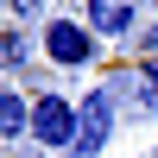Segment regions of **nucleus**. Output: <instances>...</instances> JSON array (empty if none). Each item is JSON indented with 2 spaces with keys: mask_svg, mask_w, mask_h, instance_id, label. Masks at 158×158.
<instances>
[{
  "mask_svg": "<svg viewBox=\"0 0 158 158\" xmlns=\"http://www.w3.org/2000/svg\"><path fill=\"white\" fill-rule=\"evenodd\" d=\"M38 57H44L51 70L76 76V70H89V63L101 57V38L89 32L82 13H51V19L38 25Z\"/></svg>",
  "mask_w": 158,
  "mask_h": 158,
  "instance_id": "nucleus-1",
  "label": "nucleus"
},
{
  "mask_svg": "<svg viewBox=\"0 0 158 158\" xmlns=\"http://www.w3.org/2000/svg\"><path fill=\"white\" fill-rule=\"evenodd\" d=\"M76 127H82V101H70L63 89H38L32 95V146L38 152H63L70 158Z\"/></svg>",
  "mask_w": 158,
  "mask_h": 158,
  "instance_id": "nucleus-2",
  "label": "nucleus"
},
{
  "mask_svg": "<svg viewBox=\"0 0 158 158\" xmlns=\"http://www.w3.org/2000/svg\"><path fill=\"white\" fill-rule=\"evenodd\" d=\"M114 127H120V95H114L108 82H95V89L82 95V127H76L70 158H101V146L114 139Z\"/></svg>",
  "mask_w": 158,
  "mask_h": 158,
  "instance_id": "nucleus-3",
  "label": "nucleus"
},
{
  "mask_svg": "<svg viewBox=\"0 0 158 158\" xmlns=\"http://www.w3.org/2000/svg\"><path fill=\"white\" fill-rule=\"evenodd\" d=\"M82 19H89V32L101 44H133L146 32V6H133V0H89Z\"/></svg>",
  "mask_w": 158,
  "mask_h": 158,
  "instance_id": "nucleus-4",
  "label": "nucleus"
},
{
  "mask_svg": "<svg viewBox=\"0 0 158 158\" xmlns=\"http://www.w3.org/2000/svg\"><path fill=\"white\" fill-rule=\"evenodd\" d=\"M0 139H6L13 152L32 139V95H25V89H0Z\"/></svg>",
  "mask_w": 158,
  "mask_h": 158,
  "instance_id": "nucleus-5",
  "label": "nucleus"
},
{
  "mask_svg": "<svg viewBox=\"0 0 158 158\" xmlns=\"http://www.w3.org/2000/svg\"><path fill=\"white\" fill-rule=\"evenodd\" d=\"M0 70H6V89H19V76L32 70V44H25L19 25H6V32H0Z\"/></svg>",
  "mask_w": 158,
  "mask_h": 158,
  "instance_id": "nucleus-6",
  "label": "nucleus"
},
{
  "mask_svg": "<svg viewBox=\"0 0 158 158\" xmlns=\"http://www.w3.org/2000/svg\"><path fill=\"white\" fill-rule=\"evenodd\" d=\"M139 82H146V95L158 101V57H152V63H139Z\"/></svg>",
  "mask_w": 158,
  "mask_h": 158,
  "instance_id": "nucleus-7",
  "label": "nucleus"
},
{
  "mask_svg": "<svg viewBox=\"0 0 158 158\" xmlns=\"http://www.w3.org/2000/svg\"><path fill=\"white\" fill-rule=\"evenodd\" d=\"M139 158H158V146H152V152H139Z\"/></svg>",
  "mask_w": 158,
  "mask_h": 158,
  "instance_id": "nucleus-8",
  "label": "nucleus"
}]
</instances>
